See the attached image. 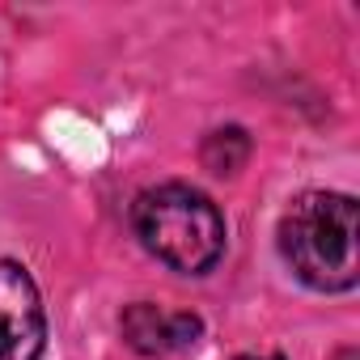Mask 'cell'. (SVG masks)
Here are the masks:
<instances>
[{"label":"cell","mask_w":360,"mask_h":360,"mask_svg":"<svg viewBox=\"0 0 360 360\" xmlns=\"http://www.w3.org/2000/svg\"><path fill=\"white\" fill-rule=\"evenodd\" d=\"M47 347V309L34 276L0 259V360H43Z\"/></svg>","instance_id":"3"},{"label":"cell","mask_w":360,"mask_h":360,"mask_svg":"<svg viewBox=\"0 0 360 360\" xmlns=\"http://www.w3.org/2000/svg\"><path fill=\"white\" fill-rule=\"evenodd\" d=\"M119 335L140 356H174L200 343L204 322L195 314H169L153 301H131L119 314Z\"/></svg>","instance_id":"4"},{"label":"cell","mask_w":360,"mask_h":360,"mask_svg":"<svg viewBox=\"0 0 360 360\" xmlns=\"http://www.w3.org/2000/svg\"><path fill=\"white\" fill-rule=\"evenodd\" d=\"M246 157H250V136H246L242 127H217V131L204 140V148H200L204 169H212L217 178L238 174V169L246 165Z\"/></svg>","instance_id":"5"},{"label":"cell","mask_w":360,"mask_h":360,"mask_svg":"<svg viewBox=\"0 0 360 360\" xmlns=\"http://www.w3.org/2000/svg\"><path fill=\"white\" fill-rule=\"evenodd\" d=\"M131 229L157 263L183 276H204L225 255L221 208L187 183H161L140 191L131 204Z\"/></svg>","instance_id":"2"},{"label":"cell","mask_w":360,"mask_h":360,"mask_svg":"<svg viewBox=\"0 0 360 360\" xmlns=\"http://www.w3.org/2000/svg\"><path fill=\"white\" fill-rule=\"evenodd\" d=\"M246 360H284V356H246Z\"/></svg>","instance_id":"6"},{"label":"cell","mask_w":360,"mask_h":360,"mask_svg":"<svg viewBox=\"0 0 360 360\" xmlns=\"http://www.w3.org/2000/svg\"><path fill=\"white\" fill-rule=\"evenodd\" d=\"M280 255L314 292H352L360 280V212L343 191H305L280 217Z\"/></svg>","instance_id":"1"}]
</instances>
